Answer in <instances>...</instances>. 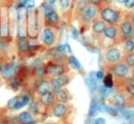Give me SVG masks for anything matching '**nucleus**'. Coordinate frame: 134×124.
I'll use <instances>...</instances> for the list:
<instances>
[{
	"instance_id": "nucleus-24",
	"label": "nucleus",
	"mask_w": 134,
	"mask_h": 124,
	"mask_svg": "<svg viewBox=\"0 0 134 124\" xmlns=\"http://www.w3.org/2000/svg\"><path fill=\"white\" fill-rule=\"evenodd\" d=\"M70 2H71V0H59V5L63 10H65L67 8H69Z\"/></svg>"
},
{
	"instance_id": "nucleus-22",
	"label": "nucleus",
	"mask_w": 134,
	"mask_h": 124,
	"mask_svg": "<svg viewBox=\"0 0 134 124\" xmlns=\"http://www.w3.org/2000/svg\"><path fill=\"white\" fill-rule=\"evenodd\" d=\"M125 92L131 97V98H134V81L132 82H129L125 85Z\"/></svg>"
},
{
	"instance_id": "nucleus-19",
	"label": "nucleus",
	"mask_w": 134,
	"mask_h": 124,
	"mask_svg": "<svg viewBox=\"0 0 134 124\" xmlns=\"http://www.w3.org/2000/svg\"><path fill=\"white\" fill-rule=\"evenodd\" d=\"M122 61L127 66H129L131 69H134V51L130 52V53H124Z\"/></svg>"
},
{
	"instance_id": "nucleus-17",
	"label": "nucleus",
	"mask_w": 134,
	"mask_h": 124,
	"mask_svg": "<svg viewBox=\"0 0 134 124\" xmlns=\"http://www.w3.org/2000/svg\"><path fill=\"white\" fill-rule=\"evenodd\" d=\"M55 98H57V100H58L59 102L65 103V102H67V101H69L71 97H70V93H69L67 90L61 89L60 91H58V92L55 93Z\"/></svg>"
},
{
	"instance_id": "nucleus-39",
	"label": "nucleus",
	"mask_w": 134,
	"mask_h": 124,
	"mask_svg": "<svg viewBox=\"0 0 134 124\" xmlns=\"http://www.w3.org/2000/svg\"><path fill=\"white\" fill-rule=\"evenodd\" d=\"M133 13H134V8H133Z\"/></svg>"
},
{
	"instance_id": "nucleus-23",
	"label": "nucleus",
	"mask_w": 134,
	"mask_h": 124,
	"mask_svg": "<svg viewBox=\"0 0 134 124\" xmlns=\"http://www.w3.org/2000/svg\"><path fill=\"white\" fill-rule=\"evenodd\" d=\"M17 100H18V96H15L12 99H9L8 102H7V108L8 109H15L16 104H17Z\"/></svg>"
},
{
	"instance_id": "nucleus-9",
	"label": "nucleus",
	"mask_w": 134,
	"mask_h": 124,
	"mask_svg": "<svg viewBox=\"0 0 134 124\" xmlns=\"http://www.w3.org/2000/svg\"><path fill=\"white\" fill-rule=\"evenodd\" d=\"M50 91H51V84H50V81L47 79H40L36 84V92L39 96L45 95Z\"/></svg>"
},
{
	"instance_id": "nucleus-1",
	"label": "nucleus",
	"mask_w": 134,
	"mask_h": 124,
	"mask_svg": "<svg viewBox=\"0 0 134 124\" xmlns=\"http://www.w3.org/2000/svg\"><path fill=\"white\" fill-rule=\"evenodd\" d=\"M98 16L107 25H118L121 21V14L110 6L102 7L98 11Z\"/></svg>"
},
{
	"instance_id": "nucleus-21",
	"label": "nucleus",
	"mask_w": 134,
	"mask_h": 124,
	"mask_svg": "<svg viewBox=\"0 0 134 124\" xmlns=\"http://www.w3.org/2000/svg\"><path fill=\"white\" fill-rule=\"evenodd\" d=\"M28 102H29V96L28 95L18 96V100H17V104H16V108L15 109H19V108L25 106Z\"/></svg>"
},
{
	"instance_id": "nucleus-34",
	"label": "nucleus",
	"mask_w": 134,
	"mask_h": 124,
	"mask_svg": "<svg viewBox=\"0 0 134 124\" xmlns=\"http://www.w3.org/2000/svg\"><path fill=\"white\" fill-rule=\"evenodd\" d=\"M55 2V0H48V3H49V5H51V4H53Z\"/></svg>"
},
{
	"instance_id": "nucleus-18",
	"label": "nucleus",
	"mask_w": 134,
	"mask_h": 124,
	"mask_svg": "<svg viewBox=\"0 0 134 124\" xmlns=\"http://www.w3.org/2000/svg\"><path fill=\"white\" fill-rule=\"evenodd\" d=\"M17 119H18V121H19L20 124H26V123H29V122L34 121V117L30 114V111H28V110L20 113L18 115Z\"/></svg>"
},
{
	"instance_id": "nucleus-33",
	"label": "nucleus",
	"mask_w": 134,
	"mask_h": 124,
	"mask_svg": "<svg viewBox=\"0 0 134 124\" xmlns=\"http://www.w3.org/2000/svg\"><path fill=\"white\" fill-rule=\"evenodd\" d=\"M118 3H120V4H125V2L127 1V0H116Z\"/></svg>"
},
{
	"instance_id": "nucleus-25",
	"label": "nucleus",
	"mask_w": 134,
	"mask_h": 124,
	"mask_svg": "<svg viewBox=\"0 0 134 124\" xmlns=\"http://www.w3.org/2000/svg\"><path fill=\"white\" fill-rule=\"evenodd\" d=\"M125 6L128 9H133L134 8V0H127L125 2Z\"/></svg>"
},
{
	"instance_id": "nucleus-36",
	"label": "nucleus",
	"mask_w": 134,
	"mask_h": 124,
	"mask_svg": "<svg viewBox=\"0 0 134 124\" xmlns=\"http://www.w3.org/2000/svg\"><path fill=\"white\" fill-rule=\"evenodd\" d=\"M26 124H36V121L34 120V121H31V122H29V123H26Z\"/></svg>"
},
{
	"instance_id": "nucleus-5",
	"label": "nucleus",
	"mask_w": 134,
	"mask_h": 124,
	"mask_svg": "<svg viewBox=\"0 0 134 124\" xmlns=\"http://www.w3.org/2000/svg\"><path fill=\"white\" fill-rule=\"evenodd\" d=\"M98 11H99V9L97 6L88 4L85 7V9L81 13V19L84 23H92V21L97 18Z\"/></svg>"
},
{
	"instance_id": "nucleus-15",
	"label": "nucleus",
	"mask_w": 134,
	"mask_h": 124,
	"mask_svg": "<svg viewBox=\"0 0 134 124\" xmlns=\"http://www.w3.org/2000/svg\"><path fill=\"white\" fill-rule=\"evenodd\" d=\"M128 98H131L126 92H119V93H117V94H115L114 95V97H113V102H114V104H116V105H118V106H124V105H126L127 104V102H128Z\"/></svg>"
},
{
	"instance_id": "nucleus-31",
	"label": "nucleus",
	"mask_w": 134,
	"mask_h": 124,
	"mask_svg": "<svg viewBox=\"0 0 134 124\" xmlns=\"http://www.w3.org/2000/svg\"><path fill=\"white\" fill-rule=\"evenodd\" d=\"M4 49H5V44H4V42H3V41H1V40H0V52H2Z\"/></svg>"
},
{
	"instance_id": "nucleus-29",
	"label": "nucleus",
	"mask_w": 134,
	"mask_h": 124,
	"mask_svg": "<svg viewBox=\"0 0 134 124\" xmlns=\"http://www.w3.org/2000/svg\"><path fill=\"white\" fill-rule=\"evenodd\" d=\"M103 1L104 0H90V4H92V5H95V6H99L102 3H103Z\"/></svg>"
},
{
	"instance_id": "nucleus-11",
	"label": "nucleus",
	"mask_w": 134,
	"mask_h": 124,
	"mask_svg": "<svg viewBox=\"0 0 134 124\" xmlns=\"http://www.w3.org/2000/svg\"><path fill=\"white\" fill-rule=\"evenodd\" d=\"M67 113H68V107H67V105L65 103L58 101L57 103H54L52 105V114L55 117L63 118V117H65L67 115Z\"/></svg>"
},
{
	"instance_id": "nucleus-7",
	"label": "nucleus",
	"mask_w": 134,
	"mask_h": 124,
	"mask_svg": "<svg viewBox=\"0 0 134 124\" xmlns=\"http://www.w3.org/2000/svg\"><path fill=\"white\" fill-rule=\"evenodd\" d=\"M55 31L53 29V27H50V26H47L43 29V32H42V42L45 46L47 47H51L54 42H55Z\"/></svg>"
},
{
	"instance_id": "nucleus-6",
	"label": "nucleus",
	"mask_w": 134,
	"mask_h": 124,
	"mask_svg": "<svg viewBox=\"0 0 134 124\" xmlns=\"http://www.w3.org/2000/svg\"><path fill=\"white\" fill-rule=\"evenodd\" d=\"M67 71H68L67 67L64 64H61V63H58V64L50 63L46 66V69H45V73L52 76V77L64 75V74H66Z\"/></svg>"
},
{
	"instance_id": "nucleus-14",
	"label": "nucleus",
	"mask_w": 134,
	"mask_h": 124,
	"mask_svg": "<svg viewBox=\"0 0 134 124\" xmlns=\"http://www.w3.org/2000/svg\"><path fill=\"white\" fill-rule=\"evenodd\" d=\"M45 20H46L47 25L50 27H57L60 24V16L54 10L45 15Z\"/></svg>"
},
{
	"instance_id": "nucleus-37",
	"label": "nucleus",
	"mask_w": 134,
	"mask_h": 124,
	"mask_svg": "<svg viewBox=\"0 0 134 124\" xmlns=\"http://www.w3.org/2000/svg\"><path fill=\"white\" fill-rule=\"evenodd\" d=\"M132 79H133V81H134V69H133V71H132Z\"/></svg>"
},
{
	"instance_id": "nucleus-13",
	"label": "nucleus",
	"mask_w": 134,
	"mask_h": 124,
	"mask_svg": "<svg viewBox=\"0 0 134 124\" xmlns=\"http://www.w3.org/2000/svg\"><path fill=\"white\" fill-rule=\"evenodd\" d=\"M55 100H57V98H55V93L52 92V91L46 93L45 95L40 96V102H41L43 105H45V106L53 105V104L55 103Z\"/></svg>"
},
{
	"instance_id": "nucleus-8",
	"label": "nucleus",
	"mask_w": 134,
	"mask_h": 124,
	"mask_svg": "<svg viewBox=\"0 0 134 124\" xmlns=\"http://www.w3.org/2000/svg\"><path fill=\"white\" fill-rule=\"evenodd\" d=\"M69 81H70V77H69L68 75H66V74L61 75V76L53 77V78L50 80V84H51L52 92L57 93L58 91H60L61 89H63Z\"/></svg>"
},
{
	"instance_id": "nucleus-2",
	"label": "nucleus",
	"mask_w": 134,
	"mask_h": 124,
	"mask_svg": "<svg viewBox=\"0 0 134 124\" xmlns=\"http://www.w3.org/2000/svg\"><path fill=\"white\" fill-rule=\"evenodd\" d=\"M109 70L116 79H124V80L127 79L130 73L132 72L131 71L132 69L129 66H127L122 60L113 65H109Z\"/></svg>"
},
{
	"instance_id": "nucleus-16",
	"label": "nucleus",
	"mask_w": 134,
	"mask_h": 124,
	"mask_svg": "<svg viewBox=\"0 0 134 124\" xmlns=\"http://www.w3.org/2000/svg\"><path fill=\"white\" fill-rule=\"evenodd\" d=\"M17 47H18L19 51L22 52V53L28 52V51H29V48H30L27 39H26V38H23V36L19 38V40H18V42H17Z\"/></svg>"
},
{
	"instance_id": "nucleus-4",
	"label": "nucleus",
	"mask_w": 134,
	"mask_h": 124,
	"mask_svg": "<svg viewBox=\"0 0 134 124\" xmlns=\"http://www.w3.org/2000/svg\"><path fill=\"white\" fill-rule=\"evenodd\" d=\"M122 52L117 47H109L105 51V60L108 65H113L116 63H119L122 60Z\"/></svg>"
},
{
	"instance_id": "nucleus-27",
	"label": "nucleus",
	"mask_w": 134,
	"mask_h": 124,
	"mask_svg": "<svg viewBox=\"0 0 134 124\" xmlns=\"http://www.w3.org/2000/svg\"><path fill=\"white\" fill-rule=\"evenodd\" d=\"M112 77H111V75H108V76H106L105 77V84L107 85V86H110L111 84H112Z\"/></svg>"
},
{
	"instance_id": "nucleus-20",
	"label": "nucleus",
	"mask_w": 134,
	"mask_h": 124,
	"mask_svg": "<svg viewBox=\"0 0 134 124\" xmlns=\"http://www.w3.org/2000/svg\"><path fill=\"white\" fill-rule=\"evenodd\" d=\"M124 43V53H130L134 51V39H128L122 41Z\"/></svg>"
},
{
	"instance_id": "nucleus-3",
	"label": "nucleus",
	"mask_w": 134,
	"mask_h": 124,
	"mask_svg": "<svg viewBox=\"0 0 134 124\" xmlns=\"http://www.w3.org/2000/svg\"><path fill=\"white\" fill-rule=\"evenodd\" d=\"M118 32H119V38L121 42L128 39H134V26L130 21L129 17L125 18L122 21L119 22Z\"/></svg>"
},
{
	"instance_id": "nucleus-26",
	"label": "nucleus",
	"mask_w": 134,
	"mask_h": 124,
	"mask_svg": "<svg viewBox=\"0 0 134 124\" xmlns=\"http://www.w3.org/2000/svg\"><path fill=\"white\" fill-rule=\"evenodd\" d=\"M105 123H106V120L104 118H97L91 122V124H105Z\"/></svg>"
},
{
	"instance_id": "nucleus-38",
	"label": "nucleus",
	"mask_w": 134,
	"mask_h": 124,
	"mask_svg": "<svg viewBox=\"0 0 134 124\" xmlns=\"http://www.w3.org/2000/svg\"><path fill=\"white\" fill-rule=\"evenodd\" d=\"M45 124H52V123H45Z\"/></svg>"
},
{
	"instance_id": "nucleus-28",
	"label": "nucleus",
	"mask_w": 134,
	"mask_h": 124,
	"mask_svg": "<svg viewBox=\"0 0 134 124\" xmlns=\"http://www.w3.org/2000/svg\"><path fill=\"white\" fill-rule=\"evenodd\" d=\"M24 6H26V7H34L35 6V1L34 0H25L24 1Z\"/></svg>"
},
{
	"instance_id": "nucleus-10",
	"label": "nucleus",
	"mask_w": 134,
	"mask_h": 124,
	"mask_svg": "<svg viewBox=\"0 0 134 124\" xmlns=\"http://www.w3.org/2000/svg\"><path fill=\"white\" fill-rule=\"evenodd\" d=\"M107 24L100 19V18H96L92 21L91 23V29H92V32L96 35H100L104 33V30L106 28Z\"/></svg>"
},
{
	"instance_id": "nucleus-30",
	"label": "nucleus",
	"mask_w": 134,
	"mask_h": 124,
	"mask_svg": "<svg viewBox=\"0 0 134 124\" xmlns=\"http://www.w3.org/2000/svg\"><path fill=\"white\" fill-rule=\"evenodd\" d=\"M70 60L72 61V65H73L74 67L80 68V65H79V63H77V59H76V58H74L73 56H71V57H70Z\"/></svg>"
},
{
	"instance_id": "nucleus-12",
	"label": "nucleus",
	"mask_w": 134,
	"mask_h": 124,
	"mask_svg": "<svg viewBox=\"0 0 134 124\" xmlns=\"http://www.w3.org/2000/svg\"><path fill=\"white\" fill-rule=\"evenodd\" d=\"M107 39L109 40H116L119 38V32H118V26L117 25H107L104 33H103Z\"/></svg>"
},
{
	"instance_id": "nucleus-32",
	"label": "nucleus",
	"mask_w": 134,
	"mask_h": 124,
	"mask_svg": "<svg viewBox=\"0 0 134 124\" xmlns=\"http://www.w3.org/2000/svg\"><path fill=\"white\" fill-rule=\"evenodd\" d=\"M129 19H130V21L132 22V24H133V26H134V13H131L129 16Z\"/></svg>"
},
{
	"instance_id": "nucleus-35",
	"label": "nucleus",
	"mask_w": 134,
	"mask_h": 124,
	"mask_svg": "<svg viewBox=\"0 0 134 124\" xmlns=\"http://www.w3.org/2000/svg\"><path fill=\"white\" fill-rule=\"evenodd\" d=\"M102 76H103V73H102V72H98V73H97V77L99 78V77H102Z\"/></svg>"
}]
</instances>
